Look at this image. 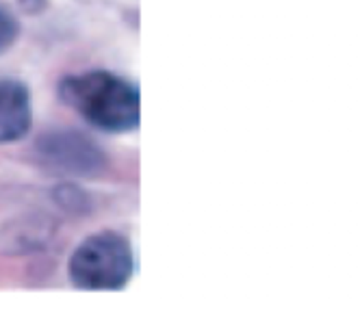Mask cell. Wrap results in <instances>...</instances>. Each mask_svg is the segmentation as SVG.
Returning a JSON list of instances; mask_svg holds the SVG:
<instances>
[{"instance_id": "5", "label": "cell", "mask_w": 360, "mask_h": 312, "mask_svg": "<svg viewBox=\"0 0 360 312\" xmlns=\"http://www.w3.org/2000/svg\"><path fill=\"white\" fill-rule=\"evenodd\" d=\"M20 37V24L18 20L7 11L0 7V55L7 52Z\"/></svg>"}, {"instance_id": "2", "label": "cell", "mask_w": 360, "mask_h": 312, "mask_svg": "<svg viewBox=\"0 0 360 312\" xmlns=\"http://www.w3.org/2000/svg\"><path fill=\"white\" fill-rule=\"evenodd\" d=\"M135 271L131 241L113 230L83 239L68 260V275L83 291H122Z\"/></svg>"}, {"instance_id": "1", "label": "cell", "mask_w": 360, "mask_h": 312, "mask_svg": "<svg viewBox=\"0 0 360 312\" xmlns=\"http://www.w3.org/2000/svg\"><path fill=\"white\" fill-rule=\"evenodd\" d=\"M59 96L72 111L102 133H131L139 126V89L109 70L65 76L59 83Z\"/></svg>"}, {"instance_id": "6", "label": "cell", "mask_w": 360, "mask_h": 312, "mask_svg": "<svg viewBox=\"0 0 360 312\" xmlns=\"http://www.w3.org/2000/svg\"><path fill=\"white\" fill-rule=\"evenodd\" d=\"M81 193L83 191H79L72 185H63V187L57 189V200H59V204L70 208V211L79 213V211H83V208H87V204H81Z\"/></svg>"}, {"instance_id": "3", "label": "cell", "mask_w": 360, "mask_h": 312, "mask_svg": "<svg viewBox=\"0 0 360 312\" xmlns=\"http://www.w3.org/2000/svg\"><path fill=\"white\" fill-rule=\"evenodd\" d=\"M39 163L63 176L94 178L105 171L107 154L81 130H50L35 143Z\"/></svg>"}, {"instance_id": "4", "label": "cell", "mask_w": 360, "mask_h": 312, "mask_svg": "<svg viewBox=\"0 0 360 312\" xmlns=\"http://www.w3.org/2000/svg\"><path fill=\"white\" fill-rule=\"evenodd\" d=\"M31 124L33 98L29 87L15 78H0V145L24 139Z\"/></svg>"}]
</instances>
